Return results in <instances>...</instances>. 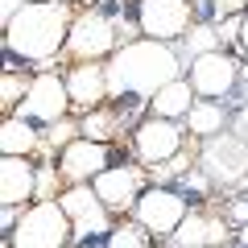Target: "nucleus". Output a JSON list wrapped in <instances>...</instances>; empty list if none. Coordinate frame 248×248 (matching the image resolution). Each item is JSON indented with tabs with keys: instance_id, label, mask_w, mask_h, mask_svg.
Here are the masks:
<instances>
[{
	"instance_id": "nucleus-1",
	"label": "nucleus",
	"mask_w": 248,
	"mask_h": 248,
	"mask_svg": "<svg viewBox=\"0 0 248 248\" xmlns=\"http://www.w3.org/2000/svg\"><path fill=\"white\" fill-rule=\"evenodd\" d=\"M174 79H182V58L170 42H124L108 58V91L116 99H153Z\"/></svg>"
},
{
	"instance_id": "nucleus-2",
	"label": "nucleus",
	"mask_w": 248,
	"mask_h": 248,
	"mask_svg": "<svg viewBox=\"0 0 248 248\" xmlns=\"http://www.w3.org/2000/svg\"><path fill=\"white\" fill-rule=\"evenodd\" d=\"M71 9L66 4H50V0H33L29 9H21L17 17L4 25V46H9L13 58H25V62H50L54 54L66 46L71 37Z\"/></svg>"
},
{
	"instance_id": "nucleus-3",
	"label": "nucleus",
	"mask_w": 248,
	"mask_h": 248,
	"mask_svg": "<svg viewBox=\"0 0 248 248\" xmlns=\"http://www.w3.org/2000/svg\"><path fill=\"white\" fill-rule=\"evenodd\" d=\"M75 240V223L62 211V203H33L21 211L17 232L9 236L13 248H66Z\"/></svg>"
},
{
	"instance_id": "nucleus-4",
	"label": "nucleus",
	"mask_w": 248,
	"mask_h": 248,
	"mask_svg": "<svg viewBox=\"0 0 248 248\" xmlns=\"http://www.w3.org/2000/svg\"><path fill=\"white\" fill-rule=\"evenodd\" d=\"M199 170L211 178V186L236 190V186L248 182V145L240 141L236 133L211 137V141L203 145V153H199Z\"/></svg>"
},
{
	"instance_id": "nucleus-5",
	"label": "nucleus",
	"mask_w": 248,
	"mask_h": 248,
	"mask_svg": "<svg viewBox=\"0 0 248 248\" xmlns=\"http://www.w3.org/2000/svg\"><path fill=\"white\" fill-rule=\"evenodd\" d=\"M116 42H120L116 21L91 9V13H83V17H75L71 37H66V54H71L75 62H108L116 50H120Z\"/></svg>"
},
{
	"instance_id": "nucleus-6",
	"label": "nucleus",
	"mask_w": 248,
	"mask_h": 248,
	"mask_svg": "<svg viewBox=\"0 0 248 248\" xmlns=\"http://www.w3.org/2000/svg\"><path fill=\"white\" fill-rule=\"evenodd\" d=\"M133 215H137V223H141L149 236H174V232L182 228V219L190 215V207H186V195H178L170 186H149V190L137 199Z\"/></svg>"
},
{
	"instance_id": "nucleus-7",
	"label": "nucleus",
	"mask_w": 248,
	"mask_h": 248,
	"mask_svg": "<svg viewBox=\"0 0 248 248\" xmlns=\"http://www.w3.org/2000/svg\"><path fill=\"white\" fill-rule=\"evenodd\" d=\"M21 120L29 124H58L71 116V91H66V79H58V75H33L29 79V95L25 104L17 108Z\"/></svg>"
},
{
	"instance_id": "nucleus-8",
	"label": "nucleus",
	"mask_w": 248,
	"mask_h": 248,
	"mask_svg": "<svg viewBox=\"0 0 248 248\" xmlns=\"http://www.w3.org/2000/svg\"><path fill=\"white\" fill-rule=\"evenodd\" d=\"M182 141H186L182 124H178V120H157V116H149V120L133 133L137 161H141V166H149V170L174 161L178 153H182Z\"/></svg>"
},
{
	"instance_id": "nucleus-9",
	"label": "nucleus",
	"mask_w": 248,
	"mask_h": 248,
	"mask_svg": "<svg viewBox=\"0 0 248 248\" xmlns=\"http://www.w3.org/2000/svg\"><path fill=\"white\" fill-rule=\"evenodd\" d=\"M62 211L71 215L75 223V240H91V236H112V223H108V207L104 199L95 195V186H71L58 195Z\"/></svg>"
},
{
	"instance_id": "nucleus-10",
	"label": "nucleus",
	"mask_w": 248,
	"mask_h": 248,
	"mask_svg": "<svg viewBox=\"0 0 248 248\" xmlns=\"http://www.w3.org/2000/svg\"><path fill=\"white\" fill-rule=\"evenodd\" d=\"M137 25L153 42H174L190 33V4L186 0H141L137 4Z\"/></svg>"
},
{
	"instance_id": "nucleus-11",
	"label": "nucleus",
	"mask_w": 248,
	"mask_h": 248,
	"mask_svg": "<svg viewBox=\"0 0 248 248\" xmlns=\"http://www.w3.org/2000/svg\"><path fill=\"white\" fill-rule=\"evenodd\" d=\"M190 87H195V95H203V99H223V95H232V87L240 83V62L236 58H228L223 50H215V54H203V58H195L190 62Z\"/></svg>"
},
{
	"instance_id": "nucleus-12",
	"label": "nucleus",
	"mask_w": 248,
	"mask_h": 248,
	"mask_svg": "<svg viewBox=\"0 0 248 248\" xmlns=\"http://www.w3.org/2000/svg\"><path fill=\"white\" fill-rule=\"evenodd\" d=\"M108 157H112V149H108L104 141L79 137L75 145H66V149L58 153V170H62V178H66L71 186H87V182H95L104 170H112Z\"/></svg>"
},
{
	"instance_id": "nucleus-13",
	"label": "nucleus",
	"mask_w": 248,
	"mask_h": 248,
	"mask_svg": "<svg viewBox=\"0 0 248 248\" xmlns=\"http://www.w3.org/2000/svg\"><path fill=\"white\" fill-rule=\"evenodd\" d=\"M95 195L104 199L108 211H124V207H137V199L149 190L145 186V170L141 166H112L95 178Z\"/></svg>"
},
{
	"instance_id": "nucleus-14",
	"label": "nucleus",
	"mask_w": 248,
	"mask_h": 248,
	"mask_svg": "<svg viewBox=\"0 0 248 248\" xmlns=\"http://www.w3.org/2000/svg\"><path fill=\"white\" fill-rule=\"evenodd\" d=\"M62 79H66V91H71V104L83 108V112H95L112 95L108 91V62H75Z\"/></svg>"
},
{
	"instance_id": "nucleus-15",
	"label": "nucleus",
	"mask_w": 248,
	"mask_h": 248,
	"mask_svg": "<svg viewBox=\"0 0 248 248\" xmlns=\"http://www.w3.org/2000/svg\"><path fill=\"white\" fill-rule=\"evenodd\" d=\"M37 195V170L29 157H4L0 166V203L4 207H17L29 203Z\"/></svg>"
},
{
	"instance_id": "nucleus-16",
	"label": "nucleus",
	"mask_w": 248,
	"mask_h": 248,
	"mask_svg": "<svg viewBox=\"0 0 248 248\" xmlns=\"http://www.w3.org/2000/svg\"><path fill=\"white\" fill-rule=\"evenodd\" d=\"M228 240V219H215V215H199L190 211L182 219V228L174 232L178 248H219Z\"/></svg>"
},
{
	"instance_id": "nucleus-17",
	"label": "nucleus",
	"mask_w": 248,
	"mask_h": 248,
	"mask_svg": "<svg viewBox=\"0 0 248 248\" xmlns=\"http://www.w3.org/2000/svg\"><path fill=\"white\" fill-rule=\"evenodd\" d=\"M195 104H199V99H195L190 79H174L170 87H161L157 95L149 99V112L157 116V120H186Z\"/></svg>"
},
{
	"instance_id": "nucleus-18",
	"label": "nucleus",
	"mask_w": 248,
	"mask_h": 248,
	"mask_svg": "<svg viewBox=\"0 0 248 248\" xmlns=\"http://www.w3.org/2000/svg\"><path fill=\"white\" fill-rule=\"evenodd\" d=\"M37 145H42L37 124L21 120V116H9V120L0 124V149H4V157H29Z\"/></svg>"
},
{
	"instance_id": "nucleus-19",
	"label": "nucleus",
	"mask_w": 248,
	"mask_h": 248,
	"mask_svg": "<svg viewBox=\"0 0 248 248\" xmlns=\"http://www.w3.org/2000/svg\"><path fill=\"white\" fill-rule=\"evenodd\" d=\"M223 120H228V112H223L219 104H211V99H199L195 108H190V116H186V128L195 137H203V141H211V137L223 133Z\"/></svg>"
},
{
	"instance_id": "nucleus-20",
	"label": "nucleus",
	"mask_w": 248,
	"mask_h": 248,
	"mask_svg": "<svg viewBox=\"0 0 248 248\" xmlns=\"http://www.w3.org/2000/svg\"><path fill=\"white\" fill-rule=\"evenodd\" d=\"M116 124H120V116H112L108 108H95V112H87L79 120V128H83V137L87 141H112V133H116Z\"/></svg>"
},
{
	"instance_id": "nucleus-21",
	"label": "nucleus",
	"mask_w": 248,
	"mask_h": 248,
	"mask_svg": "<svg viewBox=\"0 0 248 248\" xmlns=\"http://www.w3.org/2000/svg\"><path fill=\"white\" fill-rule=\"evenodd\" d=\"M215 42H219V33H215V25H190V33H186V54H190V62L203 58V54H215Z\"/></svg>"
},
{
	"instance_id": "nucleus-22",
	"label": "nucleus",
	"mask_w": 248,
	"mask_h": 248,
	"mask_svg": "<svg viewBox=\"0 0 248 248\" xmlns=\"http://www.w3.org/2000/svg\"><path fill=\"white\" fill-rule=\"evenodd\" d=\"M25 95H29V83H25V75H17V71H4V83H0V104H4V112H17V108L25 104Z\"/></svg>"
},
{
	"instance_id": "nucleus-23",
	"label": "nucleus",
	"mask_w": 248,
	"mask_h": 248,
	"mask_svg": "<svg viewBox=\"0 0 248 248\" xmlns=\"http://www.w3.org/2000/svg\"><path fill=\"white\" fill-rule=\"evenodd\" d=\"M149 232L141 228V223H120V228H112V236H108V248H149Z\"/></svg>"
},
{
	"instance_id": "nucleus-24",
	"label": "nucleus",
	"mask_w": 248,
	"mask_h": 248,
	"mask_svg": "<svg viewBox=\"0 0 248 248\" xmlns=\"http://www.w3.org/2000/svg\"><path fill=\"white\" fill-rule=\"evenodd\" d=\"M79 137H83V128L71 120V116H66V120L50 124V137H46V145H50V149H66V145H75Z\"/></svg>"
},
{
	"instance_id": "nucleus-25",
	"label": "nucleus",
	"mask_w": 248,
	"mask_h": 248,
	"mask_svg": "<svg viewBox=\"0 0 248 248\" xmlns=\"http://www.w3.org/2000/svg\"><path fill=\"white\" fill-rule=\"evenodd\" d=\"M54 182H58V170L54 166H37V203H54Z\"/></svg>"
},
{
	"instance_id": "nucleus-26",
	"label": "nucleus",
	"mask_w": 248,
	"mask_h": 248,
	"mask_svg": "<svg viewBox=\"0 0 248 248\" xmlns=\"http://www.w3.org/2000/svg\"><path fill=\"white\" fill-rule=\"evenodd\" d=\"M215 33H219V42H236V46H240V33H244V13H240V17H223L219 25H215Z\"/></svg>"
},
{
	"instance_id": "nucleus-27",
	"label": "nucleus",
	"mask_w": 248,
	"mask_h": 248,
	"mask_svg": "<svg viewBox=\"0 0 248 248\" xmlns=\"http://www.w3.org/2000/svg\"><path fill=\"white\" fill-rule=\"evenodd\" d=\"M228 223H236V228H244L248 223V199H232L228 203V215H223Z\"/></svg>"
},
{
	"instance_id": "nucleus-28",
	"label": "nucleus",
	"mask_w": 248,
	"mask_h": 248,
	"mask_svg": "<svg viewBox=\"0 0 248 248\" xmlns=\"http://www.w3.org/2000/svg\"><path fill=\"white\" fill-rule=\"evenodd\" d=\"M211 4H215V17L223 21V17H240L248 0H211Z\"/></svg>"
},
{
	"instance_id": "nucleus-29",
	"label": "nucleus",
	"mask_w": 248,
	"mask_h": 248,
	"mask_svg": "<svg viewBox=\"0 0 248 248\" xmlns=\"http://www.w3.org/2000/svg\"><path fill=\"white\" fill-rule=\"evenodd\" d=\"M232 133H236L240 141L248 145V104H244V108H240V112H236V120H232Z\"/></svg>"
},
{
	"instance_id": "nucleus-30",
	"label": "nucleus",
	"mask_w": 248,
	"mask_h": 248,
	"mask_svg": "<svg viewBox=\"0 0 248 248\" xmlns=\"http://www.w3.org/2000/svg\"><path fill=\"white\" fill-rule=\"evenodd\" d=\"M0 4H4V9H0V13H4V25H9V21L17 17L21 9H29V4H33V0H0Z\"/></svg>"
},
{
	"instance_id": "nucleus-31",
	"label": "nucleus",
	"mask_w": 248,
	"mask_h": 248,
	"mask_svg": "<svg viewBox=\"0 0 248 248\" xmlns=\"http://www.w3.org/2000/svg\"><path fill=\"white\" fill-rule=\"evenodd\" d=\"M240 50L248 54V13H244V33H240Z\"/></svg>"
},
{
	"instance_id": "nucleus-32",
	"label": "nucleus",
	"mask_w": 248,
	"mask_h": 248,
	"mask_svg": "<svg viewBox=\"0 0 248 248\" xmlns=\"http://www.w3.org/2000/svg\"><path fill=\"white\" fill-rule=\"evenodd\" d=\"M240 248H248V223L240 228Z\"/></svg>"
},
{
	"instance_id": "nucleus-33",
	"label": "nucleus",
	"mask_w": 248,
	"mask_h": 248,
	"mask_svg": "<svg viewBox=\"0 0 248 248\" xmlns=\"http://www.w3.org/2000/svg\"><path fill=\"white\" fill-rule=\"evenodd\" d=\"M240 83H248V62H244V66H240Z\"/></svg>"
},
{
	"instance_id": "nucleus-34",
	"label": "nucleus",
	"mask_w": 248,
	"mask_h": 248,
	"mask_svg": "<svg viewBox=\"0 0 248 248\" xmlns=\"http://www.w3.org/2000/svg\"><path fill=\"white\" fill-rule=\"evenodd\" d=\"M66 248H91V244H66Z\"/></svg>"
},
{
	"instance_id": "nucleus-35",
	"label": "nucleus",
	"mask_w": 248,
	"mask_h": 248,
	"mask_svg": "<svg viewBox=\"0 0 248 248\" xmlns=\"http://www.w3.org/2000/svg\"><path fill=\"white\" fill-rule=\"evenodd\" d=\"M50 4H66V0H50Z\"/></svg>"
},
{
	"instance_id": "nucleus-36",
	"label": "nucleus",
	"mask_w": 248,
	"mask_h": 248,
	"mask_svg": "<svg viewBox=\"0 0 248 248\" xmlns=\"http://www.w3.org/2000/svg\"><path fill=\"white\" fill-rule=\"evenodd\" d=\"M91 4H99V0H91Z\"/></svg>"
}]
</instances>
